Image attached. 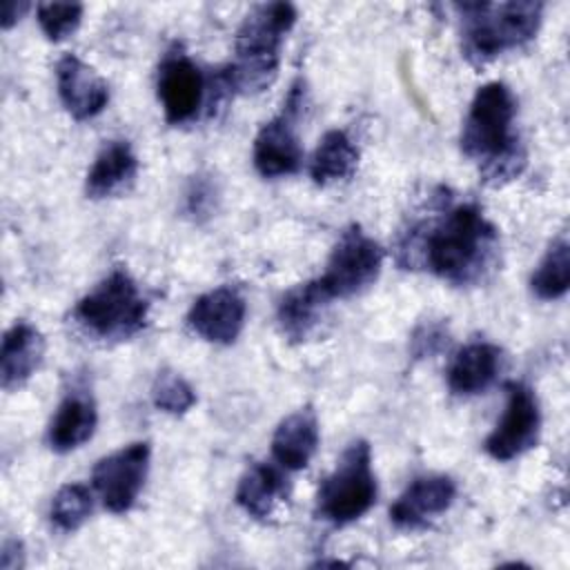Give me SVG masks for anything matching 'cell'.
<instances>
[{
	"label": "cell",
	"instance_id": "1",
	"mask_svg": "<svg viewBox=\"0 0 570 570\" xmlns=\"http://www.w3.org/2000/svg\"><path fill=\"white\" fill-rule=\"evenodd\" d=\"M499 232L474 203H452L410 232L403 254L452 285H472L494 265Z\"/></svg>",
	"mask_w": 570,
	"mask_h": 570
},
{
	"label": "cell",
	"instance_id": "2",
	"mask_svg": "<svg viewBox=\"0 0 570 570\" xmlns=\"http://www.w3.org/2000/svg\"><path fill=\"white\" fill-rule=\"evenodd\" d=\"M517 98L505 82L476 89L461 129V151L476 163L479 174L499 185L521 174L525 154L514 129Z\"/></svg>",
	"mask_w": 570,
	"mask_h": 570
},
{
	"label": "cell",
	"instance_id": "3",
	"mask_svg": "<svg viewBox=\"0 0 570 570\" xmlns=\"http://www.w3.org/2000/svg\"><path fill=\"white\" fill-rule=\"evenodd\" d=\"M294 22L296 9L289 2L254 7L236 31V58L223 73L225 85L240 94H258L267 89L276 78L281 45Z\"/></svg>",
	"mask_w": 570,
	"mask_h": 570
},
{
	"label": "cell",
	"instance_id": "4",
	"mask_svg": "<svg viewBox=\"0 0 570 570\" xmlns=\"http://www.w3.org/2000/svg\"><path fill=\"white\" fill-rule=\"evenodd\" d=\"M461 13L463 56L481 67L492 58L530 42L541 24V2H472Z\"/></svg>",
	"mask_w": 570,
	"mask_h": 570
},
{
	"label": "cell",
	"instance_id": "5",
	"mask_svg": "<svg viewBox=\"0 0 570 570\" xmlns=\"http://www.w3.org/2000/svg\"><path fill=\"white\" fill-rule=\"evenodd\" d=\"M71 316L96 341H127L145 330L149 303L129 272L118 267L76 303Z\"/></svg>",
	"mask_w": 570,
	"mask_h": 570
},
{
	"label": "cell",
	"instance_id": "6",
	"mask_svg": "<svg viewBox=\"0 0 570 570\" xmlns=\"http://www.w3.org/2000/svg\"><path fill=\"white\" fill-rule=\"evenodd\" d=\"M374 501L376 476L372 470V450L367 441L356 439L323 479L316 494V512L332 525H347L361 519Z\"/></svg>",
	"mask_w": 570,
	"mask_h": 570
},
{
	"label": "cell",
	"instance_id": "7",
	"mask_svg": "<svg viewBox=\"0 0 570 570\" xmlns=\"http://www.w3.org/2000/svg\"><path fill=\"white\" fill-rule=\"evenodd\" d=\"M383 267L381 245L367 236L358 225L347 227L325 265V272L316 278L330 301L350 298L361 294L379 278Z\"/></svg>",
	"mask_w": 570,
	"mask_h": 570
},
{
	"label": "cell",
	"instance_id": "8",
	"mask_svg": "<svg viewBox=\"0 0 570 570\" xmlns=\"http://www.w3.org/2000/svg\"><path fill=\"white\" fill-rule=\"evenodd\" d=\"M303 98L305 91L296 82L289 89L283 109L258 129L254 140V167L261 176L276 178L298 171L303 160V147L296 122L301 116Z\"/></svg>",
	"mask_w": 570,
	"mask_h": 570
},
{
	"label": "cell",
	"instance_id": "9",
	"mask_svg": "<svg viewBox=\"0 0 570 570\" xmlns=\"http://www.w3.org/2000/svg\"><path fill=\"white\" fill-rule=\"evenodd\" d=\"M149 456H151L149 443L136 441V443H129L127 448H120L102 456L94 465L91 483L102 505L109 512L122 514L136 503L147 479Z\"/></svg>",
	"mask_w": 570,
	"mask_h": 570
},
{
	"label": "cell",
	"instance_id": "10",
	"mask_svg": "<svg viewBox=\"0 0 570 570\" xmlns=\"http://www.w3.org/2000/svg\"><path fill=\"white\" fill-rule=\"evenodd\" d=\"M541 432V410L534 392L525 383L508 385V401L497 428L483 448L494 461H512L537 445Z\"/></svg>",
	"mask_w": 570,
	"mask_h": 570
},
{
	"label": "cell",
	"instance_id": "11",
	"mask_svg": "<svg viewBox=\"0 0 570 570\" xmlns=\"http://www.w3.org/2000/svg\"><path fill=\"white\" fill-rule=\"evenodd\" d=\"M156 89L167 122L183 125L196 118L203 105L205 82L200 69L180 45H174L160 60Z\"/></svg>",
	"mask_w": 570,
	"mask_h": 570
},
{
	"label": "cell",
	"instance_id": "12",
	"mask_svg": "<svg viewBox=\"0 0 570 570\" xmlns=\"http://www.w3.org/2000/svg\"><path fill=\"white\" fill-rule=\"evenodd\" d=\"M247 305L238 289L214 287L200 294L187 312V325L207 343L229 345L238 338L245 325Z\"/></svg>",
	"mask_w": 570,
	"mask_h": 570
},
{
	"label": "cell",
	"instance_id": "13",
	"mask_svg": "<svg viewBox=\"0 0 570 570\" xmlns=\"http://www.w3.org/2000/svg\"><path fill=\"white\" fill-rule=\"evenodd\" d=\"M456 497V483L445 474H428L414 479L390 508V519L396 528H425L443 514Z\"/></svg>",
	"mask_w": 570,
	"mask_h": 570
},
{
	"label": "cell",
	"instance_id": "14",
	"mask_svg": "<svg viewBox=\"0 0 570 570\" xmlns=\"http://www.w3.org/2000/svg\"><path fill=\"white\" fill-rule=\"evenodd\" d=\"M56 85L65 109L76 120L98 116L109 102L107 82L76 53H65L56 62Z\"/></svg>",
	"mask_w": 570,
	"mask_h": 570
},
{
	"label": "cell",
	"instance_id": "15",
	"mask_svg": "<svg viewBox=\"0 0 570 570\" xmlns=\"http://www.w3.org/2000/svg\"><path fill=\"white\" fill-rule=\"evenodd\" d=\"M98 425V412L87 390H71L56 407L47 428V443L53 452L67 454L87 443Z\"/></svg>",
	"mask_w": 570,
	"mask_h": 570
},
{
	"label": "cell",
	"instance_id": "16",
	"mask_svg": "<svg viewBox=\"0 0 570 570\" xmlns=\"http://www.w3.org/2000/svg\"><path fill=\"white\" fill-rule=\"evenodd\" d=\"M45 356V338L31 323L18 321L4 332L0 352V379L7 392L22 387L40 367Z\"/></svg>",
	"mask_w": 570,
	"mask_h": 570
},
{
	"label": "cell",
	"instance_id": "17",
	"mask_svg": "<svg viewBox=\"0 0 570 570\" xmlns=\"http://www.w3.org/2000/svg\"><path fill=\"white\" fill-rule=\"evenodd\" d=\"M318 419L305 405L287 414L274 430L272 454L283 470H303L318 448Z\"/></svg>",
	"mask_w": 570,
	"mask_h": 570
},
{
	"label": "cell",
	"instance_id": "18",
	"mask_svg": "<svg viewBox=\"0 0 570 570\" xmlns=\"http://www.w3.org/2000/svg\"><path fill=\"white\" fill-rule=\"evenodd\" d=\"M501 350L492 343L474 341L463 345L448 367V387L459 396H472L488 390L501 370Z\"/></svg>",
	"mask_w": 570,
	"mask_h": 570
},
{
	"label": "cell",
	"instance_id": "19",
	"mask_svg": "<svg viewBox=\"0 0 570 570\" xmlns=\"http://www.w3.org/2000/svg\"><path fill=\"white\" fill-rule=\"evenodd\" d=\"M138 176V158L127 140H109L87 171L85 191L89 198L122 194Z\"/></svg>",
	"mask_w": 570,
	"mask_h": 570
},
{
	"label": "cell",
	"instance_id": "20",
	"mask_svg": "<svg viewBox=\"0 0 570 570\" xmlns=\"http://www.w3.org/2000/svg\"><path fill=\"white\" fill-rule=\"evenodd\" d=\"M330 303L332 301L325 296L316 278L285 292L276 309V318L283 336H287L292 343L305 341L316 330Z\"/></svg>",
	"mask_w": 570,
	"mask_h": 570
},
{
	"label": "cell",
	"instance_id": "21",
	"mask_svg": "<svg viewBox=\"0 0 570 570\" xmlns=\"http://www.w3.org/2000/svg\"><path fill=\"white\" fill-rule=\"evenodd\" d=\"M289 485L281 468L272 463H254L245 470L236 488V503L254 519H267L287 497Z\"/></svg>",
	"mask_w": 570,
	"mask_h": 570
},
{
	"label": "cell",
	"instance_id": "22",
	"mask_svg": "<svg viewBox=\"0 0 570 570\" xmlns=\"http://www.w3.org/2000/svg\"><path fill=\"white\" fill-rule=\"evenodd\" d=\"M358 167V149L343 129H330L318 140L312 160L309 176L316 185H332L354 176Z\"/></svg>",
	"mask_w": 570,
	"mask_h": 570
},
{
	"label": "cell",
	"instance_id": "23",
	"mask_svg": "<svg viewBox=\"0 0 570 570\" xmlns=\"http://www.w3.org/2000/svg\"><path fill=\"white\" fill-rule=\"evenodd\" d=\"M570 285V243L566 236H559L541 263L537 265L530 287L541 301H557L568 292Z\"/></svg>",
	"mask_w": 570,
	"mask_h": 570
},
{
	"label": "cell",
	"instance_id": "24",
	"mask_svg": "<svg viewBox=\"0 0 570 570\" xmlns=\"http://www.w3.org/2000/svg\"><path fill=\"white\" fill-rule=\"evenodd\" d=\"M94 510V494L82 483H67L62 485L51 501V523L62 532L78 530Z\"/></svg>",
	"mask_w": 570,
	"mask_h": 570
},
{
	"label": "cell",
	"instance_id": "25",
	"mask_svg": "<svg viewBox=\"0 0 570 570\" xmlns=\"http://www.w3.org/2000/svg\"><path fill=\"white\" fill-rule=\"evenodd\" d=\"M151 401L160 412H167L171 416H180V414H185L194 407L196 392L178 372L163 370L154 379Z\"/></svg>",
	"mask_w": 570,
	"mask_h": 570
},
{
	"label": "cell",
	"instance_id": "26",
	"mask_svg": "<svg viewBox=\"0 0 570 570\" xmlns=\"http://www.w3.org/2000/svg\"><path fill=\"white\" fill-rule=\"evenodd\" d=\"M85 7L80 2H42L38 4V24L49 40H62L71 36L80 20Z\"/></svg>",
	"mask_w": 570,
	"mask_h": 570
},
{
	"label": "cell",
	"instance_id": "27",
	"mask_svg": "<svg viewBox=\"0 0 570 570\" xmlns=\"http://www.w3.org/2000/svg\"><path fill=\"white\" fill-rule=\"evenodd\" d=\"M443 338H445L443 325H436V323L423 325V327L416 330V334H414L412 350H414L416 356H430V354H434V352L443 345Z\"/></svg>",
	"mask_w": 570,
	"mask_h": 570
},
{
	"label": "cell",
	"instance_id": "28",
	"mask_svg": "<svg viewBox=\"0 0 570 570\" xmlns=\"http://www.w3.org/2000/svg\"><path fill=\"white\" fill-rule=\"evenodd\" d=\"M27 9H29V2H18V0L4 2L2 4V29H9L11 24H16Z\"/></svg>",
	"mask_w": 570,
	"mask_h": 570
}]
</instances>
